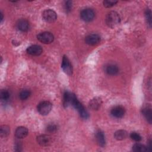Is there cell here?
I'll use <instances>...</instances> for the list:
<instances>
[{"label": "cell", "mask_w": 152, "mask_h": 152, "mask_svg": "<svg viewBox=\"0 0 152 152\" xmlns=\"http://www.w3.org/2000/svg\"><path fill=\"white\" fill-rule=\"evenodd\" d=\"M72 93H70L69 92L66 91L64 94L63 97V106L64 107H68L71 103Z\"/></svg>", "instance_id": "obj_19"}, {"label": "cell", "mask_w": 152, "mask_h": 152, "mask_svg": "<svg viewBox=\"0 0 152 152\" xmlns=\"http://www.w3.org/2000/svg\"><path fill=\"white\" fill-rule=\"evenodd\" d=\"M10 132V127L7 125H2L1 126L0 133L2 137H5L9 135Z\"/></svg>", "instance_id": "obj_21"}, {"label": "cell", "mask_w": 152, "mask_h": 152, "mask_svg": "<svg viewBox=\"0 0 152 152\" xmlns=\"http://www.w3.org/2000/svg\"><path fill=\"white\" fill-rule=\"evenodd\" d=\"M1 21L2 22V20H3V18H4L3 14L2 13V12H1Z\"/></svg>", "instance_id": "obj_30"}, {"label": "cell", "mask_w": 152, "mask_h": 152, "mask_svg": "<svg viewBox=\"0 0 152 152\" xmlns=\"http://www.w3.org/2000/svg\"><path fill=\"white\" fill-rule=\"evenodd\" d=\"M61 67L63 71L68 75H71L72 73V67L70 63L69 60L66 56H64L62 58V62Z\"/></svg>", "instance_id": "obj_7"}, {"label": "cell", "mask_w": 152, "mask_h": 152, "mask_svg": "<svg viewBox=\"0 0 152 152\" xmlns=\"http://www.w3.org/2000/svg\"><path fill=\"white\" fill-rule=\"evenodd\" d=\"M151 140H150L148 141V145H147V151H151L152 150V145H151Z\"/></svg>", "instance_id": "obj_29"}, {"label": "cell", "mask_w": 152, "mask_h": 152, "mask_svg": "<svg viewBox=\"0 0 152 152\" xmlns=\"http://www.w3.org/2000/svg\"><path fill=\"white\" fill-rule=\"evenodd\" d=\"M142 113L144 116L146 120L149 124H151L152 121V112L151 107L150 106H146L143 107L142 110Z\"/></svg>", "instance_id": "obj_16"}, {"label": "cell", "mask_w": 152, "mask_h": 152, "mask_svg": "<svg viewBox=\"0 0 152 152\" xmlns=\"http://www.w3.org/2000/svg\"><path fill=\"white\" fill-rule=\"evenodd\" d=\"M31 94V92L28 90H23L20 91L19 94V97L21 100H25L27 99Z\"/></svg>", "instance_id": "obj_22"}, {"label": "cell", "mask_w": 152, "mask_h": 152, "mask_svg": "<svg viewBox=\"0 0 152 152\" xmlns=\"http://www.w3.org/2000/svg\"><path fill=\"white\" fill-rule=\"evenodd\" d=\"M128 137V132L124 129L116 131L114 134V137L117 140H123Z\"/></svg>", "instance_id": "obj_18"}, {"label": "cell", "mask_w": 152, "mask_h": 152, "mask_svg": "<svg viewBox=\"0 0 152 152\" xmlns=\"http://www.w3.org/2000/svg\"><path fill=\"white\" fill-rule=\"evenodd\" d=\"M17 27L21 31H27L28 30L30 24L28 21L26 19H20L17 23Z\"/></svg>", "instance_id": "obj_13"}, {"label": "cell", "mask_w": 152, "mask_h": 152, "mask_svg": "<svg viewBox=\"0 0 152 152\" xmlns=\"http://www.w3.org/2000/svg\"><path fill=\"white\" fill-rule=\"evenodd\" d=\"M42 48L37 45H33L27 49V52L33 56H39L42 53Z\"/></svg>", "instance_id": "obj_11"}, {"label": "cell", "mask_w": 152, "mask_h": 152, "mask_svg": "<svg viewBox=\"0 0 152 152\" xmlns=\"http://www.w3.org/2000/svg\"><path fill=\"white\" fill-rule=\"evenodd\" d=\"M100 41V37L97 34H91L86 36L85 39L86 43L90 46H94L99 43Z\"/></svg>", "instance_id": "obj_8"}, {"label": "cell", "mask_w": 152, "mask_h": 152, "mask_svg": "<svg viewBox=\"0 0 152 152\" xmlns=\"http://www.w3.org/2000/svg\"><path fill=\"white\" fill-rule=\"evenodd\" d=\"M71 104L74 107L75 109H77L80 113V116L83 119H87L88 118V113L87 111L86 110L83 105L78 101L77 97L74 94H72V99H71Z\"/></svg>", "instance_id": "obj_1"}, {"label": "cell", "mask_w": 152, "mask_h": 152, "mask_svg": "<svg viewBox=\"0 0 152 152\" xmlns=\"http://www.w3.org/2000/svg\"><path fill=\"white\" fill-rule=\"evenodd\" d=\"M102 103V99L100 97H96L92 99L88 103V106H89V108L91 109V110H96L100 108Z\"/></svg>", "instance_id": "obj_12"}, {"label": "cell", "mask_w": 152, "mask_h": 152, "mask_svg": "<svg viewBox=\"0 0 152 152\" xmlns=\"http://www.w3.org/2000/svg\"><path fill=\"white\" fill-rule=\"evenodd\" d=\"M132 150L135 152H145L147 151V148L145 145L140 143H137L132 146Z\"/></svg>", "instance_id": "obj_20"}, {"label": "cell", "mask_w": 152, "mask_h": 152, "mask_svg": "<svg viewBox=\"0 0 152 152\" xmlns=\"http://www.w3.org/2000/svg\"><path fill=\"white\" fill-rule=\"evenodd\" d=\"M145 16L147 24L151 27V11L150 9H147L145 12Z\"/></svg>", "instance_id": "obj_24"}, {"label": "cell", "mask_w": 152, "mask_h": 152, "mask_svg": "<svg viewBox=\"0 0 152 152\" xmlns=\"http://www.w3.org/2000/svg\"><path fill=\"white\" fill-rule=\"evenodd\" d=\"M46 130L49 132H54L57 130V126L55 124H49L47 126Z\"/></svg>", "instance_id": "obj_28"}, {"label": "cell", "mask_w": 152, "mask_h": 152, "mask_svg": "<svg viewBox=\"0 0 152 152\" xmlns=\"http://www.w3.org/2000/svg\"><path fill=\"white\" fill-rule=\"evenodd\" d=\"M117 3V1H108L106 0L103 1V5L106 8H110L114 6Z\"/></svg>", "instance_id": "obj_26"}, {"label": "cell", "mask_w": 152, "mask_h": 152, "mask_svg": "<svg viewBox=\"0 0 152 152\" xmlns=\"http://www.w3.org/2000/svg\"><path fill=\"white\" fill-rule=\"evenodd\" d=\"M28 129L24 126L18 127L15 132V135L18 138H24L28 135Z\"/></svg>", "instance_id": "obj_15"}, {"label": "cell", "mask_w": 152, "mask_h": 152, "mask_svg": "<svg viewBox=\"0 0 152 152\" xmlns=\"http://www.w3.org/2000/svg\"><path fill=\"white\" fill-rule=\"evenodd\" d=\"M52 108V104L49 101H42L37 106V111L42 115H46L49 113Z\"/></svg>", "instance_id": "obj_3"}, {"label": "cell", "mask_w": 152, "mask_h": 152, "mask_svg": "<svg viewBox=\"0 0 152 152\" xmlns=\"http://www.w3.org/2000/svg\"><path fill=\"white\" fill-rule=\"evenodd\" d=\"M106 72L110 75H115L118 73L119 69L117 65L115 64H109L105 68Z\"/></svg>", "instance_id": "obj_17"}, {"label": "cell", "mask_w": 152, "mask_h": 152, "mask_svg": "<svg viewBox=\"0 0 152 152\" xmlns=\"http://www.w3.org/2000/svg\"><path fill=\"white\" fill-rule=\"evenodd\" d=\"M64 8L66 12H70L72 8V2L71 1H65V5H64Z\"/></svg>", "instance_id": "obj_27"}, {"label": "cell", "mask_w": 152, "mask_h": 152, "mask_svg": "<svg viewBox=\"0 0 152 152\" xmlns=\"http://www.w3.org/2000/svg\"><path fill=\"white\" fill-rule=\"evenodd\" d=\"M125 113L124 107L121 106H116L113 107L110 111L111 115L116 118H121L124 116Z\"/></svg>", "instance_id": "obj_9"}, {"label": "cell", "mask_w": 152, "mask_h": 152, "mask_svg": "<svg viewBox=\"0 0 152 152\" xmlns=\"http://www.w3.org/2000/svg\"><path fill=\"white\" fill-rule=\"evenodd\" d=\"M37 39L43 43H50L54 40V36L50 32L45 31L40 33L37 35Z\"/></svg>", "instance_id": "obj_6"}, {"label": "cell", "mask_w": 152, "mask_h": 152, "mask_svg": "<svg viewBox=\"0 0 152 152\" xmlns=\"http://www.w3.org/2000/svg\"><path fill=\"white\" fill-rule=\"evenodd\" d=\"M10 94L8 90H2L0 94L1 99L2 102H7L8 100L10 98Z\"/></svg>", "instance_id": "obj_23"}, {"label": "cell", "mask_w": 152, "mask_h": 152, "mask_svg": "<svg viewBox=\"0 0 152 152\" xmlns=\"http://www.w3.org/2000/svg\"><path fill=\"white\" fill-rule=\"evenodd\" d=\"M121 21L120 17L115 11H110L107 13L106 17V23L110 27H114L117 26Z\"/></svg>", "instance_id": "obj_2"}, {"label": "cell", "mask_w": 152, "mask_h": 152, "mask_svg": "<svg viewBox=\"0 0 152 152\" xmlns=\"http://www.w3.org/2000/svg\"><path fill=\"white\" fill-rule=\"evenodd\" d=\"M96 138L97 144L100 147H104L106 144V140L104 133L102 131L99 129L96 132Z\"/></svg>", "instance_id": "obj_14"}, {"label": "cell", "mask_w": 152, "mask_h": 152, "mask_svg": "<svg viewBox=\"0 0 152 152\" xmlns=\"http://www.w3.org/2000/svg\"><path fill=\"white\" fill-rule=\"evenodd\" d=\"M43 19L48 23H53L57 18V14L55 11L51 9L45 10L42 13Z\"/></svg>", "instance_id": "obj_4"}, {"label": "cell", "mask_w": 152, "mask_h": 152, "mask_svg": "<svg viewBox=\"0 0 152 152\" xmlns=\"http://www.w3.org/2000/svg\"><path fill=\"white\" fill-rule=\"evenodd\" d=\"M130 137L131 138L132 140H133L134 141H137V142L140 141L141 140V139H142L141 135L138 133H137L136 132H131V134H130Z\"/></svg>", "instance_id": "obj_25"}, {"label": "cell", "mask_w": 152, "mask_h": 152, "mask_svg": "<svg viewBox=\"0 0 152 152\" xmlns=\"http://www.w3.org/2000/svg\"><path fill=\"white\" fill-rule=\"evenodd\" d=\"M37 142L41 146H48L51 144L52 138L48 135H40L37 137Z\"/></svg>", "instance_id": "obj_10"}, {"label": "cell", "mask_w": 152, "mask_h": 152, "mask_svg": "<svg viewBox=\"0 0 152 152\" xmlns=\"http://www.w3.org/2000/svg\"><path fill=\"white\" fill-rule=\"evenodd\" d=\"M94 12L91 8H85L80 12V17L81 19L86 22H90L92 21L94 17Z\"/></svg>", "instance_id": "obj_5"}]
</instances>
